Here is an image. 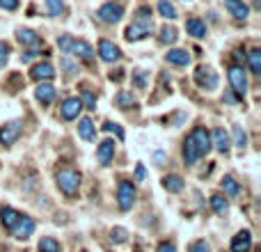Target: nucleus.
<instances>
[{"label": "nucleus", "mask_w": 261, "mask_h": 252, "mask_svg": "<svg viewBox=\"0 0 261 252\" xmlns=\"http://www.w3.org/2000/svg\"><path fill=\"white\" fill-rule=\"evenodd\" d=\"M208 152H211V135H208V131L204 129V126H195V129L188 133V138H186L184 152H181L184 154L186 165L197 163L199 158H204Z\"/></svg>", "instance_id": "1"}, {"label": "nucleus", "mask_w": 261, "mask_h": 252, "mask_svg": "<svg viewBox=\"0 0 261 252\" xmlns=\"http://www.w3.org/2000/svg\"><path fill=\"white\" fill-rule=\"evenodd\" d=\"M58 188L62 190L64 195H76L78 193V188H81V172L78 170H73V167H64V170H60L58 172Z\"/></svg>", "instance_id": "2"}, {"label": "nucleus", "mask_w": 261, "mask_h": 252, "mask_svg": "<svg viewBox=\"0 0 261 252\" xmlns=\"http://www.w3.org/2000/svg\"><path fill=\"white\" fill-rule=\"evenodd\" d=\"M135 197H138L135 186L130 184V181H119L117 184V207L122 209V211H128V209H133Z\"/></svg>", "instance_id": "3"}, {"label": "nucleus", "mask_w": 261, "mask_h": 252, "mask_svg": "<svg viewBox=\"0 0 261 252\" xmlns=\"http://www.w3.org/2000/svg\"><path fill=\"white\" fill-rule=\"evenodd\" d=\"M229 83H231V90H234L239 96H243L245 92H248V76H245L243 67L231 64L229 67Z\"/></svg>", "instance_id": "4"}, {"label": "nucleus", "mask_w": 261, "mask_h": 252, "mask_svg": "<svg viewBox=\"0 0 261 252\" xmlns=\"http://www.w3.org/2000/svg\"><path fill=\"white\" fill-rule=\"evenodd\" d=\"M96 16H99L103 23H117L119 18L124 16V5H119V3H106V5H101V7H99Z\"/></svg>", "instance_id": "5"}, {"label": "nucleus", "mask_w": 261, "mask_h": 252, "mask_svg": "<svg viewBox=\"0 0 261 252\" xmlns=\"http://www.w3.org/2000/svg\"><path fill=\"white\" fill-rule=\"evenodd\" d=\"M195 81H197V85L202 87V90H216L218 87L216 71L208 69V67H197V71H195Z\"/></svg>", "instance_id": "6"}, {"label": "nucleus", "mask_w": 261, "mask_h": 252, "mask_svg": "<svg viewBox=\"0 0 261 252\" xmlns=\"http://www.w3.org/2000/svg\"><path fill=\"white\" fill-rule=\"evenodd\" d=\"M81 110H83V101L78 99V96L64 99V101H62V106H60V115H62V119H67V122L76 119L78 115H81Z\"/></svg>", "instance_id": "7"}, {"label": "nucleus", "mask_w": 261, "mask_h": 252, "mask_svg": "<svg viewBox=\"0 0 261 252\" xmlns=\"http://www.w3.org/2000/svg\"><path fill=\"white\" fill-rule=\"evenodd\" d=\"M151 32H153V23L133 21L126 28V41H140V39H144L147 35H151Z\"/></svg>", "instance_id": "8"}, {"label": "nucleus", "mask_w": 261, "mask_h": 252, "mask_svg": "<svg viewBox=\"0 0 261 252\" xmlns=\"http://www.w3.org/2000/svg\"><path fill=\"white\" fill-rule=\"evenodd\" d=\"M18 135H21V122L14 119V122H7L0 129V142H3L5 147H9V144H14L18 140Z\"/></svg>", "instance_id": "9"}, {"label": "nucleus", "mask_w": 261, "mask_h": 252, "mask_svg": "<svg viewBox=\"0 0 261 252\" xmlns=\"http://www.w3.org/2000/svg\"><path fill=\"white\" fill-rule=\"evenodd\" d=\"M9 232H12L14 239L25 241V239H30V236L35 234V220H32V218H28V216H23L21 220L16 222V227H14V230H9Z\"/></svg>", "instance_id": "10"}, {"label": "nucleus", "mask_w": 261, "mask_h": 252, "mask_svg": "<svg viewBox=\"0 0 261 252\" xmlns=\"http://www.w3.org/2000/svg\"><path fill=\"white\" fill-rule=\"evenodd\" d=\"M99 55H101V60H103V62H117V60L122 58V51H119L113 41L101 39L99 41Z\"/></svg>", "instance_id": "11"}, {"label": "nucleus", "mask_w": 261, "mask_h": 252, "mask_svg": "<svg viewBox=\"0 0 261 252\" xmlns=\"http://www.w3.org/2000/svg\"><path fill=\"white\" fill-rule=\"evenodd\" d=\"M69 53H73L76 58L85 60V62H90V60L94 58V51H92V46L87 44L85 39H71V46H69Z\"/></svg>", "instance_id": "12"}, {"label": "nucleus", "mask_w": 261, "mask_h": 252, "mask_svg": "<svg viewBox=\"0 0 261 252\" xmlns=\"http://www.w3.org/2000/svg\"><path fill=\"white\" fill-rule=\"evenodd\" d=\"M30 76L35 78V81H39V83L53 81V78H55V69H53V64H50V62H39V64H35V67H32Z\"/></svg>", "instance_id": "13"}, {"label": "nucleus", "mask_w": 261, "mask_h": 252, "mask_svg": "<svg viewBox=\"0 0 261 252\" xmlns=\"http://www.w3.org/2000/svg\"><path fill=\"white\" fill-rule=\"evenodd\" d=\"M96 158H99L101 165H110V161L115 158V140H103L96 149Z\"/></svg>", "instance_id": "14"}, {"label": "nucleus", "mask_w": 261, "mask_h": 252, "mask_svg": "<svg viewBox=\"0 0 261 252\" xmlns=\"http://www.w3.org/2000/svg\"><path fill=\"white\" fill-rule=\"evenodd\" d=\"M211 135V144L218 149L220 154H227L229 152V135H227V131L225 129H213V133H208Z\"/></svg>", "instance_id": "15"}, {"label": "nucleus", "mask_w": 261, "mask_h": 252, "mask_svg": "<svg viewBox=\"0 0 261 252\" xmlns=\"http://www.w3.org/2000/svg\"><path fill=\"white\" fill-rule=\"evenodd\" d=\"M252 248V234L248 230L239 232V234L231 239V252H250Z\"/></svg>", "instance_id": "16"}, {"label": "nucleus", "mask_w": 261, "mask_h": 252, "mask_svg": "<svg viewBox=\"0 0 261 252\" xmlns=\"http://www.w3.org/2000/svg\"><path fill=\"white\" fill-rule=\"evenodd\" d=\"M225 7L229 9V14L234 18H239V21H245V18H248V14H250L248 5H245L243 0H225Z\"/></svg>", "instance_id": "17"}, {"label": "nucleus", "mask_w": 261, "mask_h": 252, "mask_svg": "<svg viewBox=\"0 0 261 252\" xmlns=\"http://www.w3.org/2000/svg\"><path fill=\"white\" fill-rule=\"evenodd\" d=\"M16 39L21 41L23 46H35V48H39V46H41L39 35H37L35 30H28V28H18V30H16Z\"/></svg>", "instance_id": "18"}, {"label": "nucleus", "mask_w": 261, "mask_h": 252, "mask_svg": "<svg viewBox=\"0 0 261 252\" xmlns=\"http://www.w3.org/2000/svg\"><path fill=\"white\" fill-rule=\"evenodd\" d=\"M0 218H3V225L7 227V230H14L16 222L23 218V213L16 211V209H12V207H3L0 209Z\"/></svg>", "instance_id": "19"}, {"label": "nucleus", "mask_w": 261, "mask_h": 252, "mask_svg": "<svg viewBox=\"0 0 261 252\" xmlns=\"http://www.w3.org/2000/svg\"><path fill=\"white\" fill-rule=\"evenodd\" d=\"M165 60L170 64H176V67H186V64H190V53L184 48H172V51H167Z\"/></svg>", "instance_id": "20"}, {"label": "nucleus", "mask_w": 261, "mask_h": 252, "mask_svg": "<svg viewBox=\"0 0 261 252\" xmlns=\"http://www.w3.org/2000/svg\"><path fill=\"white\" fill-rule=\"evenodd\" d=\"M78 135H81L83 140H87V142H92V140L96 138V126L90 117H83L81 122H78Z\"/></svg>", "instance_id": "21"}, {"label": "nucleus", "mask_w": 261, "mask_h": 252, "mask_svg": "<svg viewBox=\"0 0 261 252\" xmlns=\"http://www.w3.org/2000/svg\"><path fill=\"white\" fill-rule=\"evenodd\" d=\"M35 96H37V101H39V104L48 106L50 101L55 99V87L53 85H46V83H39V85H37V90H35Z\"/></svg>", "instance_id": "22"}, {"label": "nucleus", "mask_w": 261, "mask_h": 252, "mask_svg": "<svg viewBox=\"0 0 261 252\" xmlns=\"http://www.w3.org/2000/svg\"><path fill=\"white\" fill-rule=\"evenodd\" d=\"M186 32L193 35L195 39H202V37H206V26H204L199 18H188V21H186Z\"/></svg>", "instance_id": "23"}, {"label": "nucleus", "mask_w": 261, "mask_h": 252, "mask_svg": "<svg viewBox=\"0 0 261 252\" xmlns=\"http://www.w3.org/2000/svg\"><path fill=\"white\" fill-rule=\"evenodd\" d=\"M163 186H165V190H170V193H181L184 190V179H181L179 174H170L163 179Z\"/></svg>", "instance_id": "24"}, {"label": "nucleus", "mask_w": 261, "mask_h": 252, "mask_svg": "<svg viewBox=\"0 0 261 252\" xmlns=\"http://www.w3.org/2000/svg\"><path fill=\"white\" fill-rule=\"evenodd\" d=\"M248 64H250V71H252L254 76H259L261 73V51L259 48H252L248 53Z\"/></svg>", "instance_id": "25"}, {"label": "nucleus", "mask_w": 261, "mask_h": 252, "mask_svg": "<svg viewBox=\"0 0 261 252\" xmlns=\"http://www.w3.org/2000/svg\"><path fill=\"white\" fill-rule=\"evenodd\" d=\"M211 207H213V211H216L218 216H227V211H229V202H227L222 195H213V197H211Z\"/></svg>", "instance_id": "26"}, {"label": "nucleus", "mask_w": 261, "mask_h": 252, "mask_svg": "<svg viewBox=\"0 0 261 252\" xmlns=\"http://www.w3.org/2000/svg\"><path fill=\"white\" fill-rule=\"evenodd\" d=\"M158 12H161V16L167 18V21H174L176 18V9L170 0H161V3H158Z\"/></svg>", "instance_id": "27"}, {"label": "nucleus", "mask_w": 261, "mask_h": 252, "mask_svg": "<svg viewBox=\"0 0 261 252\" xmlns=\"http://www.w3.org/2000/svg\"><path fill=\"white\" fill-rule=\"evenodd\" d=\"M37 250L39 252H60V243L53 236H44V239L39 241V245H37Z\"/></svg>", "instance_id": "28"}, {"label": "nucleus", "mask_w": 261, "mask_h": 252, "mask_svg": "<svg viewBox=\"0 0 261 252\" xmlns=\"http://www.w3.org/2000/svg\"><path fill=\"white\" fill-rule=\"evenodd\" d=\"M220 186H222V190H225V193L229 195V197H236V195L241 193V188H239V184H236L234 177H225Z\"/></svg>", "instance_id": "29"}, {"label": "nucleus", "mask_w": 261, "mask_h": 252, "mask_svg": "<svg viewBox=\"0 0 261 252\" xmlns=\"http://www.w3.org/2000/svg\"><path fill=\"white\" fill-rule=\"evenodd\" d=\"M158 39L163 41V44H174L176 39H179V35H176V30L174 28H170V26H163L161 28V37Z\"/></svg>", "instance_id": "30"}, {"label": "nucleus", "mask_w": 261, "mask_h": 252, "mask_svg": "<svg viewBox=\"0 0 261 252\" xmlns=\"http://www.w3.org/2000/svg\"><path fill=\"white\" fill-rule=\"evenodd\" d=\"M115 101H117V106H119V108H124V110L133 108V106H135V96L130 94V92H119Z\"/></svg>", "instance_id": "31"}, {"label": "nucleus", "mask_w": 261, "mask_h": 252, "mask_svg": "<svg viewBox=\"0 0 261 252\" xmlns=\"http://www.w3.org/2000/svg\"><path fill=\"white\" fill-rule=\"evenodd\" d=\"M46 9H48L50 16H60L64 12V3L62 0H46Z\"/></svg>", "instance_id": "32"}, {"label": "nucleus", "mask_w": 261, "mask_h": 252, "mask_svg": "<svg viewBox=\"0 0 261 252\" xmlns=\"http://www.w3.org/2000/svg\"><path fill=\"white\" fill-rule=\"evenodd\" d=\"M234 144L239 149H245V144H248V135H245V131L241 126H234Z\"/></svg>", "instance_id": "33"}, {"label": "nucleus", "mask_w": 261, "mask_h": 252, "mask_svg": "<svg viewBox=\"0 0 261 252\" xmlns=\"http://www.w3.org/2000/svg\"><path fill=\"white\" fill-rule=\"evenodd\" d=\"M188 252H211L206 241H195V243L188 245Z\"/></svg>", "instance_id": "34"}, {"label": "nucleus", "mask_w": 261, "mask_h": 252, "mask_svg": "<svg viewBox=\"0 0 261 252\" xmlns=\"http://www.w3.org/2000/svg\"><path fill=\"white\" fill-rule=\"evenodd\" d=\"M9 60V44L7 41H0V67H5Z\"/></svg>", "instance_id": "35"}, {"label": "nucleus", "mask_w": 261, "mask_h": 252, "mask_svg": "<svg viewBox=\"0 0 261 252\" xmlns=\"http://www.w3.org/2000/svg\"><path fill=\"white\" fill-rule=\"evenodd\" d=\"M103 129H106V131H110V133H115V135H117L119 140H124V131H122V126H119V124L106 122V126H103Z\"/></svg>", "instance_id": "36"}, {"label": "nucleus", "mask_w": 261, "mask_h": 252, "mask_svg": "<svg viewBox=\"0 0 261 252\" xmlns=\"http://www.w3.org/2000/svg\"><path fill=\"white\" fill-rule=\"evenodd\" d=\"M81 101H85V106H87V108H90V110H94V108H96L94 94H92L90 90H85V92H83V99H81Z\"/></svg>", "instance_id": "37"}, {"label": "nucleus", "mask_w": 261, "mask_h": 252, "mask_svg": "<svg viewBox=\"0 0 261 252\" xmlns=\"http://www.w3.org/2000/svg\"><path fill=\"white\" fill-rule=\"evenodd\" d=\"M71 39H73V37H69V35H64V37H60V39H58V46H60V51H62V53H69Z\"/></svg>", "instance_id": "38"}, {"label": "nucleus", "mask_w": 261, "mask_h": 252, "mask_svg": "<svg viewBox=\"0 0 261 252\" xmlns=\"http://www.w3.org/2000/svg\"><path fill=\"white\" fill-rule=\"evenodd\" d=\"M113 241L115 243H124V241H126V230H113Z\"/></svg>", "instance_id": "39"}, {"label": "nucleus", "mask_w": 261, "mask_h": 252, "mask_svg": "<svg viewBox=\"0 0 261 252\" xmlns=\"http://www.w3.org/2000/svg\"><path fill=\"white\" fill-rule=\"evenodd\" d=\"M0 7L7 9V12H14L18 7V0H0Z\"/></svg>", "instance_id": "40"}, {"label": "nucleus", "mask_w": 261, "mask_h": 252, "mask_svg": "<svg viewBox=\"0 0 261 252\" xmlns=\"http://www.w3.org/2000/svg\"><path fill=\"white\" fill-rule=\"evenodd\" d=\"M133 81L138 83V87H144V83H147V73H144V71H135L133 73Z\"/></svg>", "instance_id": "41"}, {"label": "nucleus", "mask_w": 261, "mask_h": 252, "mask_svg": "<svg viewBox=\"0 0 261 252\" xmlns=\"http://www.w3.org/2000/svg\"><path fill=\"white\" fill-rule=\"evenodd\" d=\"M156 252H176V245H174V243H170V241H165V243L158 245Z\"/></svg>", "instance_id": "42"}, {"label": "nucleus", "mask_w": 261, "mask_h": 252, "mask_svg": "<svg viewBox=\"0 0 261 252\" xmlns=\"http://www.w3.org/2000/svg\"><path fill=\"white\" fill-rule=\"evenodd\" d=\"M144 177H147L144 165H138V167H135V181H144Z\"/></svg>", "instance_id": "43"}, {"label": "nucleus", "mask_w": 261, "mask_h": 252, "mask_svg": "<svg viewBox=\"0 0 261 252\" xmlns=\"http://www.w3.org/2000/svg\"><path fill=\"white\" fill-rule=\"evenodd\" d=\"M35 55H37L35 51H25V53H21V62H25V64L32 62V60H35Z\"/></svg>", "instance_id": "44"}, {"label": "nucleus", "mask_w": 261, "mask_h": 252, "mask_svg": "<svg viewBox=\"0 0 261 252\" xmlns=\"http://www.w3.org/2000/svg\"><path fill=\"white\" fill-rule=\"evenodd\" d=\"M62 67H64V69H67V71H69V73H73V71H76V67H73V64H71V62H69V60H64V62H62Z\"/></svg>", "instance_id": "45"}, {"label": "nucleus", "mask_w": 261, "mask_h": 252, "mask_svg": "<svg viewBox=\"0 0 261 252\" xmlns=\"http://www.w3.org/2000/svg\"><path fill=\"white\" fill-rule=\"evenodd\" d=\"M110 78H113V81H122V73H119V71L117 73H110Z\"/></svg>", "instance_id": "46"}, {"label": "nucleus", "mask_w": 261, "mask_h": 252, "mask_svg": "<svg viewBox=\"0 0 261 252\" xmlns=\"http://www.w3.org/2000/svg\"><path fill=\"white\" fill-rule=\"evenodd\" d=\"M252 3H254V7H259V0H252Z\"/></svg>", "instance_id": "47"}]
</instances>
